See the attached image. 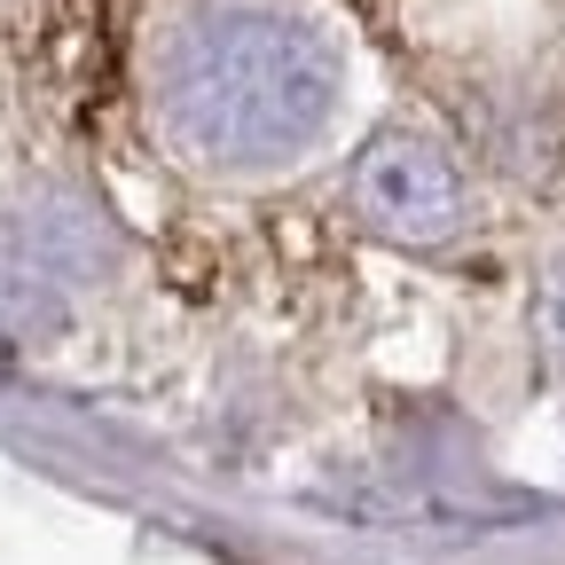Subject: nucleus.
I'll return each mask as SVG.
<instances>
[{"label": "nucleus", "mask_w": 565, "mask_h": 565, "mask_svg": "<svg viewBox=\"0 0 565 565\" xmlns=\"http://www.w3.org/2000/svg\"><path fill=\"white\" fill-rule=\"evenodd\" d=\"M150 95L181 158L221 173L282 166L338 110V47L282 0H196L158 40Z\"/></svg>", "instance_id": "obj_1"}, {"label": "nucleus", "mask_w": 565, "mask_h": 565, "mask_svg": "<svg viewBox=\"0 0 565 565\" xmlns=\"http://www.w3.org/2000/svg\"><path fill=\"white\" fill-rule=\"evenodd\" d=\"M534 330H542V345H550V362L565 370V252L542 267V307H534Z\"/></svg>", "instance_id": "obj_3"}, {"label": "nucleus", "mask_w": 565, "mask_h": 565, "mask_svg": "<svg viewBox=\"0 0 565 565\" xmlns=\"http://www.w3.org/2000/svg\"><path fill=\"white\" fill-rule=\"evenodd\" d=\"M345 196L393 244H440V236L463 228V181H456L448 150L424 141V134H377L370 150L353 158Z\"/></svg>", "instance_id": "obj_2"}]
</instances>
